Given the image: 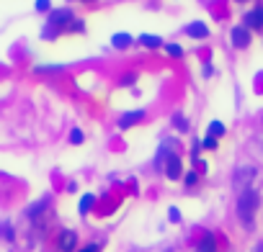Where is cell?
I'll return each mask as SVG.
<instances>
[{"label":"cell","instance_id":"6da1fadb","mask_svg":"<svg viewBox=\"0 0 263 252\" xmlns=\"http://www.w3.org/2000/svg\"><path fill=\"white\" fill-rule=\"evenodd\" d=\"M258 203H261V196H258L256 188H245L243 193H240V198H237V216H240V221H243V226H248V229L253 226Z\"/></svg>","mask_w":263,"mask_h":252},{"label":"cell","instance_id":"7a4b0ae2","mask_svg":"<svg viewBox=\"0 0 263 252\" xmlns=\"http://www.w3.org/2000/svg\"><path fill=\"white\" fill-rule=\"evenodd\" d=\"M73 21H75V16H73V10H70V8L49 10V21H47V29H44V39H52V36H57L60 31L70 29Z\"/></svg>","mask_w":263,"mask_h":252},{"label":"cell","instance_id":"3957f363","mask_svg":"<svg viewBox=\"0 0 263 252\" xmlns=\"http://www.w3.org/2000/svg\"><path fill=\"white\" fill-rule=\"evenodd\" d=\"M163 170H165V178H168V180H178L181 175H184V162H181L178 155H170V157L165 159Z\"/></svg>","mask_w":263,"mask_h":252},{"label":"cell","instance_id":"277c9868","mask_svg":"<svg viewBox=\"0 0 263 252\" xmlns=\"http://www.w3.org/2000/svg\"><path fill=\"white\" fill-rule=\"evenodd\" d=\"M57 247H60V252H75V247H77V234L73 232V229H62L60 237H57Z\"/></svg>","mask_w":263,"mask_h":252},{"label":"cell","instance_id":"5b68a950","mask_svg":"<svg viewBox=\"0 0 263 252\" xmlns=\"http://www.w3.org/2000/svg\"><path fill=\"white\" fill-rule=\"evenodd\" d=\"M253 175H256V167L253 165H240L237 170H235V186L237 188H245V186H250V180H253Z\"/></svg>","mask_w":263,"mask_h":252},{"label":"cell","instance_id":"8992f818","mask_svg":"<svg viewBox=\"0 0 263 252\" xmlns=\"http://www.w3.org/2000/svg\"><path fill=\"white\" fill-rule=\"evenodd\" d=\"M250 44V29L248 26H235L232 29V47L235 49H245Z\"/></svg>","mask_w":263,"mask_h":252},{"label":"cell","instance_id":"52a82bcc","mask_svg":"<svg viewBox=\"0 0 263 252\" xmlns=\"http://www.w3.org/2000/svg\"><path fill=\"white\" fill-rule=\"evenodd\" d=\"M243 21H245L243 26L248 29H263V5H256L253 10H248Z\"/></svg>","mask_w":263,"mask_h":252},{"label":"cell","instance_id":"ba28073f","mask_svg":"<svg viewBox=\"0 0 263 252\" xmlns=\"http://www.w3.org/2000/svg\"><path fill=\"white\" fill-rule=\"evenodd\" d=\"M145 121V111H129V113H121L119 116V129H132L134 124Z\"/></svg>","mask_w":263,"mask_h":252},{"label":"cell","instance_id":"9c48e42d","mask_svg":"<svg viewBox=\"0 0 263 252\" xmlns=\"http://www.w3.org/2000/svg\"><path fill=\"white\" fill-rule=\"evenodd\" d=\"M186 33L191 39H207L209 36V26L204 24V21H193V24L186 26Z\"/></svg>","mask_w":263,"mask_h":252},{"label":"cell","instance_id":"30bf717a","mask_svg":"<svg viewBox=\"0 0 263 252\" xmlns=\"http://www.w3.org/2000/svg\"><path fill=\"white\" fill-rule=\"evenodd\" d=\"M196 252H217V239H214L212 232H204V237L199 239Z\"/></svg>","mask_w":263,"mask_h":252},{"label":"cell","instance_id":"8fae6325","mask_svg":"<svg viewBox=\"0 0 263 252\" xmlns=\"http://www.w3.org/2000/svg\"><path fill=\"white\" fill-rule=\"evenodd\" d=\"M140 44H142V47H147V49H160V47H165L163 39H160V36H152V33H142V36H140Z\"/></svg>","mask_w":263,"mask_h":252},{"label":"cell","instance_id":"7c38bea8","mask_svg":"<svg viewBox=\"0 0 263 252\" xmlns=\"http://www.w3.org/2000/svg\"><path fill=\"white\" fill-rule=\"evenodd\" d=\"M132 36L129 33H113L111 36V44H113V49H127V47H132Z\"/></svg>","mask_w":263,"mask_h":252},{"label":"cell","instance_id":"4fadbf2b","mask_svg":"<svg viewBox=\"0 0 263 252\" xmlns=\"http://www.w3.org/2000/svg\"><path fill=\"white\" fill-rule=\"evenodd\" d=\"M93 203H96V196H90V193H85V196L80 198V206H77L80 214H88L90 209H93Z\"/></svg>","mask_w":263,"mask_h":252},{"label":"cell","instance_id":"5bb4252c","mask_svg":"<svg viewBox=\"0 0 263 252\" xmlns=\"http://www.w3.org/2000/svg\"><path fill=\"white\" fill-rule=\"evenodd\" d=\"M209 136H214V139L225 136V124H222V121H212V124H209Z\"/></svg>","mask_w":263,"mask_h":252},{"label":"cell","instance_id":"9a60e30c","mask_svg":"<svg viewBox=\"0 0 263 252\" xmlns=\"http://www.w3.org/2000/svg\"><path fill=\"white\" fill-rule=\"evenodd\" d=\"M173 126L178 131H188V119L184 116V113H176V116H173Z\"/></svg>","mask_w":263,"mask_h":252},{"label":"cell","instance_id":"2e32d148","mask_svg":"<svg viewBox=\"0 0 263 252\" xmlns=\"http://www.w3.org/2000/svg\"><path fill=\"white\" fill-rule=\"evenodd\" d=\"M165 52H168L170 57H176V60L184 57V47H181V44H165Z\"/></svg>","mask_w":263,"mask_h":252},{"label":"cell","instance_id":"e0dca14e","mask_svg":"<svg viewBox=\"0 0 263 252\" xmlns=\"http://www.w3.org/2000/svg\"><path fill=\"white\" fill-rule=\"evenodd\" d=\"M62 64H37L34 67V72H60Z\"/></svg>","mask_w":263,"mask_h":252},{"label":"cell","instance_id":"ac0fdd59","mask_svg":"<svg viewBox=\"0 0 263 252\" xmlns=\"http://www.w3.org/2000/svg\"><path fill=\"white\" fill-rule=\"evenodd\" d=\"M0 237H3V239H8V242H10V239L16 237L13 226H10V224H0Z\"/></svg>","mask_w":263,"mask_h":252},{"label":"cell","instance_id":"d6986e66","mask_svg":"<svg viewBox=\"0 0 263 252\" xmlns=\"http://www.w3.org/2000/svg\"><path fill=\"white\" fill-rule=\"evenodd\" d=\"M34 8H37L39 13H47V10H52V0H37Z\"/></svg>","mask_w":263,"mask_h":252},{"label":"cell","instance_id":"ffe728a7","mask_svg":"<svg viewBox=\"0 0 263 252\" xmlns=\"http://www.w3.org/2000/svg\"><path fill=\"white\" fill-rule=\"evenodd\" d=\"M201 147H204V150H217V139H214V136H209V134H207V139L201 142Z\"/></svg>","mask_w":263,"mask_h":252},{"label":"cell","instance_id":"44dd1931","mask_svg":"<svg viewBox=\"0 0 263 252\" xmlns=\"http://www.w3.org/2000/svg\"><path fill=\"white\" fill-rule=\"evenodd\" d=\"M70 142H73V144H80V142H83V131L73 129V131H70Z\"/></svg>","mask_w":263,"mask_h":252},{"label":"cell","instance_id":"7402d4cb","mask_svg":"<svg viewBox=\"0 0 263 252\" xmlns=\"http://www.w3.org/2000/svg\"><path fill=\"white\" fill-rule=\"evenodd\" d=\"M184 180H186V186L191 188V186H196V180H199V175H196V173H186V175H184Z\"/></svg>","mask_w":263,"mask_h":252},{"label":"cell","instance_id":"603a6c76","mask_svg":"<svg viewBox=\"0 0 263 252\" xmlns=\"http://www.w3.org/2000/svg\"><path fill=\"white\" fill-rule=\"evenodd\" d=\"M168 219H170V221H181V211H178V209H170V211H168Z\"/></svg>","mask_w":263,"mask_h":252},{"label":"cell","instance_id":"cb8c5ba5","mask_svg":"<svg viewBox=\"0 0 263 252\" xmlns=\"http://www.w3.org/2000/svg\"><path fill=\"white\" fill-rule=\"evenodd\" d=\"M85 29V24H83V21H73V24H70V29H67V31H83Z\"/></svg>","mask_w":263,"mask_h":252},{"label":"cell","instance_id":"d4e9b609","mask_svg":"<svg viewBox=\"0 0 263 252\" xmlns=\"http://www.w3.org/2000/svg\"><path fill=\"white\" fill-rule=\"evenodd\" d=\"M134 83V75H124L121 77V85H132Z\"/></svg>","mask_w":263,"mask_h":252},{"label":"cell","instance_id":"484cf974","mask_svg":"<svg viewBox=\"0 0 263 252\" xmlns=\"http://www.w3.org/2000/svg\"><path fill=\"white\" fill-rule=\"evenodd\" d=\"M80 252H98V245H88V247H83Z\"/></svg>","mask_w":263,"mask_h":252},{"label":"cell","instance_id":"4316f807","mask_svg":"<svg viewBox=\"0 0 263 252\" xmlns=\"http://www.w3.org/2000/svg\"><path fill=\"white\" fill-rule=\"evenodd\" d=\"M85 3H93V0H85Z\"/></svg>","mask_w":263,"mask_h":252},{"label":"cell","instance_id":"83f0119b","mask_svg":"<svg viewBox=\"0 0 263 252\" xmlns=\"http://www.w3.org/2000/svg\"><path fill=\"white\" fill-rule=\"evenodd\" d=\"M237 3H245V0H237Z\"/></svg>","mask_w":263,"mask_h":252}]
</instances>
